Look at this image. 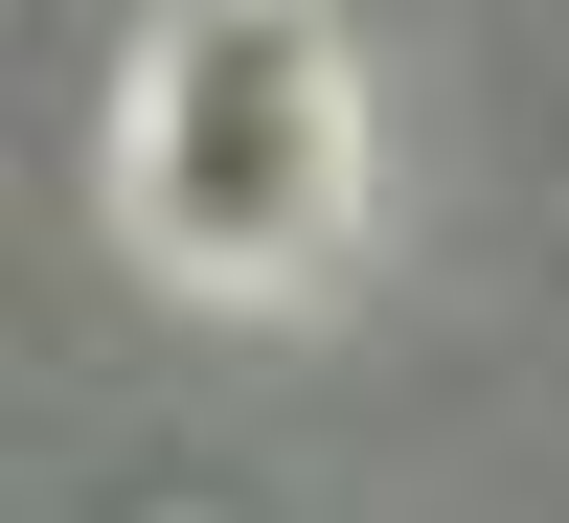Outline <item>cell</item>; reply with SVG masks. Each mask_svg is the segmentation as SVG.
Segmentation results:
<instances>
[{"label":"cell","mask_w":569,"mask_h":523,"mask_svg":"<svg viewBox=\"0 0 569 523\" xmlns=\"http://www.w3.org/2000/svg\"><path fill=\"white\" fill-rule=\"evenodd\" d=\"M114 228L182 296H319L365 228V69L319 0H160L114 91Z\"/></svg>","instance_id":"obj_1"}]
</instances>
